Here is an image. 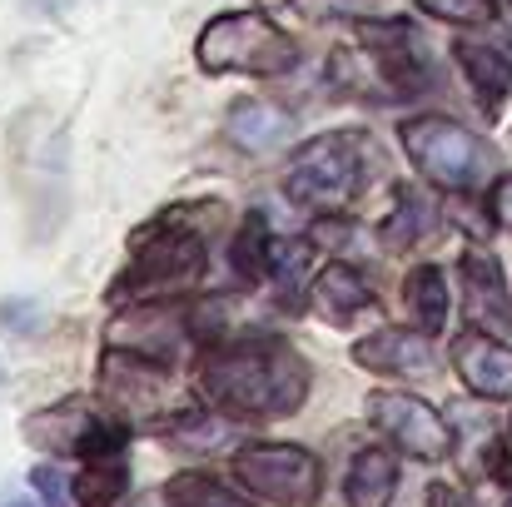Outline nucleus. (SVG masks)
Masks as SVG:
<instances>
[{"label": "nucleus", "instance_id": "1", "mask_svg": "<svg viewBox=\"0 0 512 507\" xmlns=\"http://www.w3.org/2000/svg\"><path fill=\"white\" fill-rule=\"evenodd\" d=\"M309 363L299 348H289L284 338H244V343H224L209 348L199 363V398L239 423H269V418H289L304 408L309 398Z\"/></svg>", "mask_w": 512, "mask_h": 507}, {"label": "nucleus", "instance_id": "2", "mask_svg": "<svg viewBox=\"0 0 512 507\" xmlns=\"http://www.w3.org/2000/svg\"><path fill=\"white\" fill-rule=\"evenodd\" d=\"M199 65L209 75H289L299 60V45L264 15V10H224L199 30L194 45Z\"/></svg>", "mask_w": 512, "mask_h": 507}, {"label": "nucleus", "instance_id": "3", "mask_svg": "<svg viewBox=\"0 0 512 507\" xmlns=\"http://www.w3.org/2000/svg\"><path fill=\"white\" fill-rule=\"evenodd\" d=\"M398 140H403L413 169L433 189H448V194L478 189L488 179V165H493L488 140H478L468 125H458L448 115H413V120H403Z\"/></svg>", "mask_w": 512, "mask_h": 507}, {"label": "nucleus", "instance_id": "4", "mask_svg": "<svg viewBox=\"0 0 512 507\" xmlns=\"http://www.w3.org/2000/svg\"><path fill=\"white\" fill-rule=\"evenodd\" d=\"M363 150H368V140H363L358 130H339V135L309 140V145L294 155L289 179H284L289 199H294V204H309V209H319V214L348 209L353 194H358V184H363Z\"/></svg>", "mask_w": 512, "mask_h": 507}, {"label": "nucleus", "instance_id": "5", "mask_svg": "<svg viewBox=\"0 0 512 507\" xmlns=\"http://www.w3.org/2000/svg\"><path fill=\"white\" fill-rule=\"evenodd\" d=\"M100 393L105 403L130 423V428H170L174 418L184 413L174 403V378L165 363H150L140 353H125V348H110L105 363H100Z\"/></svg>", "mask_w": 512, "mask_h": 507}, {"label": "nucleus", "instance_id": "6", "mask_svg": "<svg viewBox=\"0 0 512 507\" xmlns=\"http://www.w3.org/2000/svg\"><path fill=\"white\" fill-rule=\"evenodd\" d=\"M234 478L274 507H314L324 493V463L299 443H249V448H239Z\"/></svg>", "mask_w": 512, "mask_h": 507}, {"label": "nucleus", "instance_id": "7", "mask_svg": "<svg viewBox=\"0 0 512 507\" xmlns=\"http://www.w3.org/2000/svg\"><path fill=\"white\" fill-rule=\"evenodd\" d=\"M25 438L45 453H75V458H115L130 448V423L100 413L90 398H65L45 413L25 418Z\"/></svg>", "mask_w": 512, "mask_h": 507}, {"label": "nucleus", "instance_id": "8", "mask_svg": "<svg viewBox=\"0 0 512 507\" xmlns=\"http://www.w3.org/2000/svg\"><path fill=\"white\" fill-rule=\"evenodd\" d=\"M204 259H209V244L199 229H145L135 239V254H130V274L120 284V294H140V299H155V294H174L184 284H194L204 274Z\"/></svg>", "mask_w": 512, "mask_h": 507}, {"label": "nucleus", "instance_id": "9", "mask_svg": "<svg viewBox=\"0 0 512 507\" xmlns=\"http://www.w3.org/2000/svg\"><path fill=\"white\" fill-rule=\"evenodd\" d=\"M368 423L408 458L418 463H443L453 453V428L443 423V413L433 403H423L418 393H398V388H378L368 393Z\"/></svg>", "mask_w": 512, "mask_h": 507}, {"label": "nucleus", "instance_id": "10", "mask_svg": "<svg viewBox=\"0 0 512 507\" xmlns=\"http://www.w3.org/2000/svg\"><path fill=\"white\" fill-rule=\"evenodd\" d=\"M199 338V324L189 309L179 304H140L130 314H115L110 329H105V343L110 348H125V353H140L150 363H179Z\"/></svg>", "mask_w": 512, "mask_h": 507}, {"label": "nucleus", "instance_id": "11", "mask_svg": "<svg viewBox=\"0 0 512 507\" xmlns=\"http://www.w3.org/2000/svg\"><path fill=\"white\" fill-rule=\"evenodd\" d=\"M453 368L468 393L483 403H512V348L488 329H463L453 338Z\"/></svg>", "mask_w": 512, "mask_h": 507}, {"label": "nucleus", "instance_id": "12", "mask_svg": "<svg viewBox=\"0 0 512 507\" xmlns=\"http://www.w3.org/2000/svg\"><path fill=\"white\" fill-rule=\"evenodd\" d=\"M463 309L473 319V329L488 334H512V294L503 279V264L488 249H463Z\"/></svg>", "mask_w": 512, "mask_h": 507}, {"label": "nucleus", "instance_id": "13", "mask_svg": "<svg viewBox=\"0 0 512 507\" xmlns=\"http://www.w3.org/2000/svg\"><path fill=\"white\" fill-rule=\"evenodd\" d=\"M433 334L423 329H378V334L358 338L353 363L368 373H393V378H423L433 373Z\"/></svg>", "mask_w": 512, "mask_h": 507}, {"label": "nucleus", "instance_id": "14", "mask_svg": "<svg viewBox=\"0 0 512 507\" xmlns=\"http://www.w3.org/2000/svg\"><path fill=\"white\" fill-rule=\"evenodd\" d=\"M309 299H314L319 319H324V324H334V329L353 324L363 309H373V289H368V279H363L353 264H339V259H329V264L314 274Z\"/></svg>", "mask_w": 512, "mask_h": 507}, {"label": "nucleus", "instance_id": "15", "mask_svg": "<svg viewBox=\"0 0 512 507\" xmlns=\"http://www.w3.org/2000/svg\"><path fill=\"white\" fill-rule=\"evenodd\" d=\"M453 60H458L468 90L478 95V105H483L488 115H498L503 100L512 95V60L508 55H503L498 45H488V40H458V45H453Z\"/></svg>", "mask_w": 512, "mask_h": 507}, {"label": "nucleus", "instance_id": "16", "mask_svg": "<svg viewBox=\"0 0 512 507\" xmlns=\"http://www.w3.org/2000/svg\"><path fill=\"white\" fill-rule=\"evenodd\" d=\"M224 130H229V140H234L239 150L264 155V150L289 145L294 130H299V120H294L289 110L269 105V100H239V105L229 110V125H224Z\"/></svg>", "mask_w": 512, "mask_h": 507}, {"label": "nucleus", "instance_id": "17", "mask_svg": "<svg viewBox=\"0 0 512 507\" xmlns=\"http://www.w3.org/2000/svg\"><path fill=\"white\" fill-rule=\"evenodd\" d=\"M398 493V458L388 448H358L343 478L348 507H388Z\"/></svg>", "mask_w": 512, "mask_h": 507}, {"label": "nucleus", "instance_id": "18", "mask_svg": "<svg viewBox=\"0 0 512 507\" xmlns=\"http://www.w3.org/2000/svg\"><path fill=\"white\" fill-rule=\"evenodd\" d=\"M433 229H438V209H433V199H428L423 189H398L393 214L378 224V234H383L388 249H413V244H423Z\"/></svg>", "mask_w": 512, "mask_h": 507}, {"label": "nucleus", "instance_id": "19", "mask_svg": "<svg viewBox=\"0 0 512 507\" xmlns=\"http://www.w3.org/2000/svg\"><path fill=\"white\" fill-rule=\"evenodd\" d=\"M403 304L413 314V329L423 334H443L448 329V279L433 264H418L403 284Z\"/></svg>", "mask_w": 512, "mask_h": 507}, {"label": "nucleus", "instance_id": "20", "mask_svg": "<svg viewBox=\"0 0 512 507\" xmlns=\"http://www.w3.org/2000/svg\"><path fill=\"white\" fill-rule=\"evenodd\" d=\"M234 423L239 418H229L219 408L214 413L209 408H184L165 428V438H170L174 448H184V453H214V448H229L234 443Z\"/></svg>", "mask_w": 512, "mask_h": 507}, {"label": "nucleus", "instance_id": "21", "mask_svg": "<svg viewBox=\"0 0 512 507\" xmlns=\"http://www.w3.org/2000/svg\"><path fill=\"white\" fill-rule=\"evenodd\" d=\"M274 264H279L274 229H269V219H264V214H249V219H244V229L234 234V274H239L244 284H259V279H269V274H274Z\"/></svg>", "mask_w": 512, "mask_h": 507}, {"label": "nucleus", "instance_id": "22", "mask_svg": "<svg viewBox=\"0 0 512 507\" xmlns=\"http://www.w3.org/2000/svg\"><path fill=\"white\" fill-rule=\"evenodd\" d=\"M125 493H130V463H125V453L90 458L85 473L75 478V503L80 507H115Z\"/></svg>", "mask_w": 512, "mask_h": 507}, {"label": "nucleus", "instance_id": "23", "mask_svg": "<svg viewBox=\"0 0 512 507\" xmlns=\"http://www.w3.org/2000/svg\"><path fill=\"white\" fill-rule=\"evenodd\" d=\"M165 503L170 507H254L244 493L219 483L214 473H179V478H170L165 483Z\"/></svg>", "mask_w": 512, "mask_h": 507}, {"label": "nucleus", "instance_id": "24", "mask_svg": "<svg viewBox=\"0 0 512 507\" xmlns=\"http://www.w3.org/2000/svg\"><path fill=\"white\" fill-rule=\"evenodd\" d=\"M428 15L453 20V25H488L493 20V0H418Z\"/></svg>", "mask_w": 512, "mask_h": 507}, {"label": "nucleus", "instance_id": "25", "mask_svg": "<svg viewBox=\"0 0 512 507\" xmlns=\"http://www.w3.org/2000/svg\"><path fill=\"white\" fill-rule=\"evenodd\" d=\"M488 214H493L498 229H508L512 234V169L493 179V189H488Z\"/></svg>", "mask_w": 512, "mask_h": 507}, {"label": "nucleus", "instance_id": "26", "mask_svg": "<svg viewBox=\"0 0 512 507\" xmlns=\"http://www.w3.org/2000/svg\"><path fill=\"white\" fill-rule=\"evenodd\" d=\"M30 483H35V493H40V503L45 507H65V483H60L55 468H35Z\"/></svg>", "mask_w": 512, "mask_h": 507}, {"label": "nucleus", "instance_id": "27", "mask_svg": "<svg viewBox=\"0 0 512 507\" xmlns=\"http://www.w3.org/2000/svg\"><path fill=\"white\" fill-rule=\"evenodd\" d=\"M428 507H478V498L463 493V488H453V483H433L428 488Z\"/></svg>", "mask_w": 512, "mask_h": 507}, {"label": "nucleus", "instance_id": "28", "mask_svg": "<svg viewBox=\"0 0 512 507\" xmlns=\"http://www.w3.org/2000/svg\"><path fill=\"white\" fill-rule=\"evenodd\" d=\"M130 507H170V503H165V488H160V493H145V498H135Z\"/></svg>", "mask_w": 512, "mask_h": 507}, {"label": "nucleus", "instance_id": "29", "mask_svg": "<svg viewBox=\"0 0 512 507\" xmlns=\"http://www.w3.org/2000/svg\"><path fill=\"white\" fill-rule=\"evenodd\" d=\"M254 5H264V10H274V5H289V0H254Z\"/></svg>", "mask_w": 512, "mask_h": 507}, {"label": "nucleus", "instance_id": "30", "mask_svg": "<svg viewBox=\"0 0 512 507\" xmlns=\"http://www.w3.org/2000/svg\"><path fill=\"white\" fill-rule=\"evenodd\" d=\"M508 507H512V498H508Z\"/></svg>", "mask_w": 512, "mask_h": 507}]
</instances>
